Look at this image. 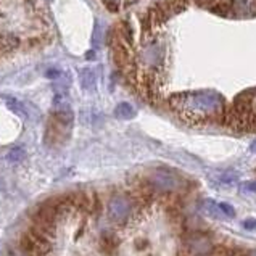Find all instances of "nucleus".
Segmentation results:
<instances>
[{"label": "nucleus", "instance_id": "obj_1", "mask_svg": "<svg viewBox=\"0 0 256 256\" xmlns=\"http://www.w3.org/2000/svg\"><path fill=\"white\" fill-rule=\"evenodd\" d=\"M170 104L172 110L179 113L180 118L194 124L211 122L226 118V110L222 106V102L214 94H180L171 97Z\"/></svg>", "mask_w": 256, "mask_h": 256}, {"label": "nucleus", "instance_id": "obj_2", "mask_svg": "<svg viewBox=\"0 0 256 256\" xmlns=\"http://www.w3.org/2000/svg\"><path fill=\"white\" fill-rule=\"evenodd\" d=\"M153 186L162 188V190H172L178 187L179 184V179L178 176H176L174 172L168 171V170H158L155 172V176H153Z\"/></svg>", "mask_w": 256, "mask_h": 256}, {"label": "nucleus", "instance_id": "obj_3", "mask_svg": "<svg viewBox=\"0 0 256 256\" xmlns=\"http://www.w3.org/2000/svg\"><path fill=\"white\" fill-rule=\"evenodd\" d=\"M129 211H130V204L124 196H114L110 202V218L116 219V221H122L129 214Z\"/></svg>", "mask_w": 256, "mask_h": 256}, {"label": "nucleus", "instance_id": "obj_4", "mask_svg": "<svg viewBox=\"0 0 256 256\" xmlns=\"http://www.w3.org/2000/svg\"><path fill=\"white\" fill-rule=\"evenodd\" d=\"M188 248L195 254H206L208 252H211V244H210L208 238H204L202 236H195V237L190 238Z\"/></svg>", "mask_w": 256, "mask_h": 256}, {"label": "nucleus", "instance_id": "obj_5", "mask_svg": "<svg viewBox=\"0 0 256 256\" xmlns=\"http://www.w3.org/2000/svg\"><path fill=\"white\" fill-rule=\"evenodd\" d=\"M18 39L14 36H8V34H0V55H5L12 52L18 47Z\"/></svg>", "mask_w": 256, "mask_h": 256}, {"label": "nucleus", "instance_id": "obj_6", "mask_svg": "<svg viewBox=\"0 0 256 256\" xmlns=\"http://www.w3.org/2000/svg\"><path fill=\"white\" fill-rule=\"evenodd\" d=\"M114 114L118 116V118H132L134 116V108L130 106L129 104H121L116 108Z\"/></svg>", "mask_w": 256, "mask_h": 256}, {"label": "nucleus", "instance_id": "obj_7", "mask_svg": "<svg viewBox=\"0 0 256 256\" xmlns=\"http://www.w3.org/2000/svg\"><path fill=\"white\" fill-rule=\"evenodd\" d=\"M86 74H87V78H86L84 74L81 76L82 87H84V89H90L92 84H94V76H92V72H90L89 70H86Z\"/></svg>", "mask_w": 256, "mask_h": 256}, {"label": "nucleus", "instance_id": "obj_8", "mask_svg": "<svg viewBox=\"0 0 256 256\" xmlns=\"http://www.w3.org/2000/svg\"><path fill=\"white\" fill-rule=\"evenodd\" d=\"M219 210H221V213L226 216H234V210L228 203H219Z\"/></svg>", "mask_w": 256, "mask_h": 256}, {"label": "nucleus", "instance_id": "obj_9", "mask_svg": "<svg viewBox=\"0 0 256 256\" xmlns=\"http://www.w3.org/2000/svg\"><path fill=\"white\" fill-rule=\"evenodd\" d=\"M23 155H24V152H23V150H20V148H16V150L10 152L8 160H12V162H14V160H21V158H23Z\"/></svg>", "mask_w": 256, "mask_h": 256}, {"label": "nucleus", "instance_id": "obj_10", "mask_svg": "<svg viewBox=\"0 0 256 256\" xmlns=\"http://www.w3.org/2000/svg\"><path fill=\"white\" fill-rule=\"evenodd\" d=\"M104 2L106 4L110 10H113V12L118 10V0H104Z\"/></svg>", "mask_w": 256, "mask_h": 256}, {"label": "nucleus", "instance_id": "obj_11", "mask_svg": "<svg viewBox=\"0 0 256 256\" xmlns=\"http://www.w3.org/2000/svg\"><path fill=\"white\" fill-rule=\"evenodd\" d=\"M134 2H137V0H126V5H132Z\"/></svg>", "mask_w": 256, "mask_h": 256}, {"label": "nucleus", "instance_id": "obj_12", "mask_svg": "<svg viewBox=\"0 0 256 256\" xmlns=\"http://www.w3.org/2000/svg\"><path fill=\"white\" fill-rule=\"evenodd\" d=\"M248 256H256V252H252L250 254H248Z\"/></svg>", "mask_w": 256, "mask_h": 256}]
</instances>
